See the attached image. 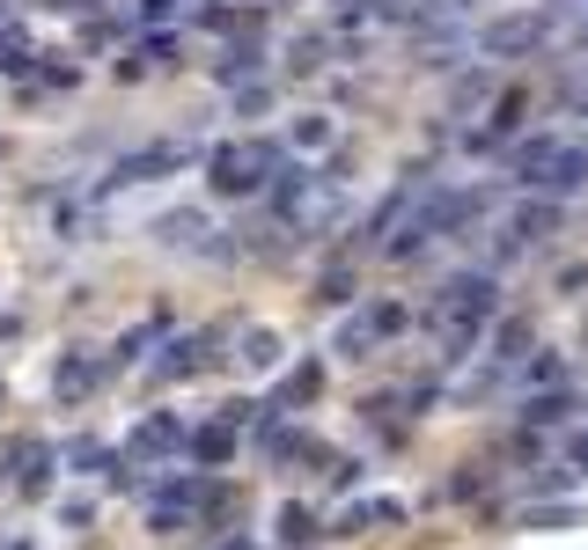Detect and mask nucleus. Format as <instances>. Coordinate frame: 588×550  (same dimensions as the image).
<instances>
[{"mask_svg":"<svg viewBox=\"0 0 588 550\" xmlns=\"http://www.w3.org/2000/svg\"><path fill=\"white\" fill-rule=\"evenodd\" d=\"M493 316H500V279L493 272H449L434 294V323H441V345H449V359L471 353V337L486 331Z\"/></svg>","mask_w":588,"mask_h":550,"instance_id":"f257e3e1","label":"nucleus"},{"mask_svg":"<svg viewBox=\"0 0 588 550\" xmlns=\"http://www.w3.org/2000/svg\"><path fill=\"white\" fill-rule=\"evenodd\" d=\"M170 455H192V426L177 411H147L125 440V462H170Z\"/></svg>","mask_w":588,"mask_h":550,"instance_id":"f03ea898","label":"nucleus"},{"mask_svg":"<svg viewBox=\"0 0 588 550\" xmlns=\"http://www.w3.org/2000/svg\"><path fill=\"white\" fill-rule=\"evenodd\" d=\"M206 184H214L220 198H250V192H272V176L258 162H250V140H220L214 162H206Z\"/></svg>","mask_w":588,"mask_h":550,"instance_id":"7ed1b4c3","label":"nucleus"},{"mask_svg":"<svg viewBox=\"0 0 588 550\" xmlns=\"http://www.w3.org/2000/svg\"><path fill=\"white\" fill-rule=\"evenodd\" d=\"M192 162V154H184V147H140V154H118V162H111V176H103V198L111 192H125V184H162V176H177V169Z\"/></svg>","mask_w":588,"mask_h":550,"instance_id":"20e7f679","label":"nucleus"},{"mask_svg":"<svg viewBox=\"0 0 588 550\" xmlns=\"http://www.w3.org/2000/svg\"><path fill=\"white\" fill-rule=\"evenodd\" d=\"M544 30H552V15L544 8H530V15H500V23H486V59H514V51H538L544 45Z\"/></svg>","mask_w":588,"mask_h":550,"instance_id":"39448f33","label":"nucleus"},{"mask_svg":"<svg viewBox=\"0 0 588 550\" xmlns=\"http://www.w3.org/2000/svg\"><path fill=\"white\" fill-rule=\"evenodd\" d=\"M559 220H566V198H522L508 214V257L514 250H530V242H544V236H559Z\"/></svg>","mask_w":588,"mask_h":550,"instance_id":"423d86ee","label":"nucleus"},{"mask_svg":"<svg viewBox=\"0 0 588 550\" xmlns=\"http://www.w3.org/2000/svg\"><path fill=\"white\" fill-rule=\"evenodd\" d=\"M155 242H170V250H206V257H228L214 242V220L199 214V206H177V214L155 220Z\"/></svg>","mask_w":588,"mask_h":550,"instance_id":"0eeeda50","label":"nucleus"},{"mask_svg":"<svg viewBox=\"0 0 588 550\" xmlns=\"http://www.w3.org/2000/svg\"><path fill=\"white\" fill-rule=\"evenodd\" d=\"M206 345H214V331H177L170 345H162V359H147V375H155V382H184V375L206 367Z\"/></svg>","mask_w":588,"mask_h":550,"instance_id":"6e6552de","label":"nucleus"},{"mask_svg":"<svg viewBox=\"0 0 588 550\" xmlns=\"http://www.w3.org/2000/svg\"><path fill=\"white\" fill-rule=\"evenodd\" d=\"M97 382H103V359L81 353V345L52 367V397H59V404H89V397H97Z\"/></svg>","mask_w":588,"mask_h":550,"instance_id":"1a4fd4ad","label":"nucleus"},{"mask_svg":"<svg viewBox=\"0 0 588 550\" xmlns=\"http://www.w3.org/2000/svg\"><path fill=\"white\" fill-rule=\"evenodd\" d=\"M530 192H544V198H574V192H588V147H566L559 140V154L538 169V184Z\"/></svg>","mask_w":588,"mask_h":550,"instance_id":"9d476101","label":"nucleus"},{"mask_svg":"<svg viewBox=\"0 0 588 550\" xmlns=\"http://www.w3.org/2000/svg\"><path fill=\"white\" fill-rule=\"evenodd\" d=\"M552 154H559V133H530V140H514V147H508V176L522 184V192H530V184H538V169L552 162Z\"/></svg>","mask_w":588,"mask_h":550,"instance_id":"9b49d317","label":"nucleus"},{"mask_svg":"<svg viewBox=\"0 0 588 550\" xmlns=\"http://www.w3.org/2000/svg\"><path fill=\"white\" fill-rule=\"evenodd\" d=\"M317 389H324V359H302L287 382H280V397H265V411L272 419H287L294 404H317Z\"/></svg>","mask_w":588,"mask_h":550,"instance_id":"f8f14e48","label":"nucleus"},{"mask_svg":"<svg viewBox=\"0 0 588 550\" xmlns=\"http://www.w3.org/2000/svg\"><path fill=\"white\" fill-rule=\"evenodd\" d=\"M8 462H15V492H30V500H37V492L52 484V462H59V455H52V440H23Z\"/></svg>","mask_w":588,"mask_h":550,"instance_id":"ddd939ff","label":"nucleus"},{"mask_svg":"<svg viewBox=\"0 0 588 550\" xmlns=\"http://www.w3.org/2000/svg\"><path fill=\"white\" fill-rule=\"evenodd\" d=\"M192 462H199V470L236 462V426H228V419H214V426H192Z\"/></svg>","mask_w":588,"mask_h":550,"instance_id":"4468645a","label":"nucleus"},{"mask_svg":"<svg viewBox=\"0 0 588 550\" xmlns=\"http://www.w3.org/2000/svg\"><path fill=\"white\" fill-rule=\"evenodd\" d=\"M530 316H493V367H514V359H530Z\"/></svg>","mask_w":588,"mask_h":550,"instance_id":"2eb2a0df","label":"nucleus"},{"mask_svg":"<svg viewBox=\"0 0 588 550\" xmlns=\"http://www.w3.org/2000/svg\"><path fill=\"white\" fill-rule=\"evenodd\" d=\"M405 214H412V184H397V192L361 220V242H368V250H383V236H397V220H405Z\"/></svg>","mask_w":588,"mask_h":550,"instance_id":"dca6fc26","label":"nucleus"},{"mask_svg":"<svg viewBox=\"0 0 588 550\" xmlns=\"http://www.w3.org/2000/svg\"><path fill=\"white\" fill-rule=\"evenodd\" d=\"M514 125H522V89H508V96L493 103V125H486V133H471V147H478V154H493V147H508Z\"/></svg>","mask_w":588,"mask_h":550,"instance_id":"f3484780","label":"nucleus"},{"mask_svg":"<svg viewBox=\"0 0 588 550\" xmlns=\"http://www.w3.org/2000/svg\"><path fill=\"white\" fill-rule=\"evenodd\" d=\"M566 411H581L574 389H538V397L522 404V426H566Z\"/></svg>","mask_w":588,"mask_h":550,"instance_id":"a211bd4d","label":"nucleus"},{"mask_svg":"<svg viewBox=\"0 0 588 550\" xmlns=\"http://www.w3.org/2000/svg\"><path fill=\"white\" fill-rule=\"evenodd\" d=\"M162 331H170V316H147V323H133V331H125L118 345H111V367H140V359H147V345H155Z\"/></svg>","mask_w":588,"mask_h":550,"instance_id":"6ab92c4d","label":"nucleus"},{"mask_svg":"<svg viewBox=\"0 0 588 550\" xmlns=\"http://www.w3.org/2000/svg\"><path fill=\"white\" fill-rule=\"evenodd\" d=\"M405 522V500H361L346 514V536H368V528H397Z\"/></svg>","mask_w":588,"mask_h":550,"instance_id":"aec40b11","label":"nucleus"},{"mask_svg":"<svg viewBox=\"0 0 588 550\" xmlns=\"http://www.w3.org/2000/svg\"><path fill=\"white\" fill-rule=\"evenodd\" d=\"M361 323H368V331H375V345H391V337L405 331L412 316H405V301H368V309H361Z\"/></svg>","mask_w":588,"mask_h":550,"instance_id":"412c9836","label":"nucleus"},{"mask_svg":"<svg viewBox=\"0 0 588 550\" xmlns=\"http://www.w3.org/2000/svg\"><path fill=\"white\" fill-rule=\"evenodd\" d=\"M0 73H37V45H30V30H0Z\"/></svg>","mask_w":588,"mask_h":550,"instance_id":"4be33fe9","label":"nucleus"},{"mask_svg":"<svg viewBox=\"0 0 588 550\" xmlns=\"http://www.w3.org/2000/svg\"><path fill=\"white\" fill-rule=\"evenodd\" d=\"M236 359H244L250 375H265V367H280V337H272V331H244V345H236Z\"/></svg>","mask_w":588,"mask_h":550,"instance_id":"5701e85b","label":"nucleus"},{"mask_svg":"<svg viewBox=\"0 0 588 550\" xmlns=\"http://www.w3.org/2000/svg\"><path fill=\"white\" fill-rule=\"evenodd\" d=\"M309 536H317V514H309L302 500H287L280 506V543H309Z\"/></svg>","mask_w":588,"mask_h":550,"instance_id":"b1692460","label":"nucleus"},{"mask_svg":"<svg viewBox=\"0 0 588 550\" xmlns=\"http://www.w3.org/2000/svg\"><path fill=\"white\" fill-rule=\"evenodd\" d=\"M317 301H324V309H346V301H353V264H331V272H324Z\"/></svg>","mask_w":588,"mask_h":550,"instance_id":"393cba45","label":"nucleus"},{"mask_svg":"<svg viewBox=\"0 0 588 550\" xmlns=\"http://www.w3.org/2000/svg\"><path fill=\"white\" fill-rule=\"evenodd\" d=\"M368 353H375V331H368L361 316H346L339 323V359H368Z\"/></svg>","mask_w":588,"mask_h":550,"instance_id":"a878e982","label":"nucleus"},{"mask_svg":"<svg viewBox=\"0 0 588 550\" xmlns=\"http://www.w3.org/2000/svg\"><path fill=\"white\" fill-rule=\"evenodd\" d=\"M258 59H265V51H258V45H228V51H220V81H244V73H258Z\"/></svg>","mask_w":588,"mask_h":550,"instance_id":"bb28decb","label":"nucleus"},{"mask_svg":"<svg viewBox=\"0 0 588 550\" xmlns=\"http://www.w3.org/2000/svg\"><path fill=\"white\" fill-rule=\"evenodd\" d=\"M67 462H74V470H111L118 455L103 448V440H89V433H81V440H74V448H67Z\"/></svg>","mask_w":588,"mask_h":550,"instance_id":"cd10ccee","label":"nucleus"},{"mask_svg":"<svg viewBox=\"0 0 588 550\" xmlns=\"http://www.w3.org/2000/svg\"><path fill=\"white\" fill-rule=\"evenodd\" d=\"M294 147H309V154H317V147H331V118H324V111L294 118Z\"/></svg>","mask_w":588,"mask_h":550,"instance_id":"c85d7f7f","label":"nucleus"},{"mask_svg":"<svg viewBox=\"0 0 588 550\" xmlns=\"http://www.w3.org/2000/svg\"><path fill=\"white\" fill-rule=\"evenodd\" d=\"M522 375H530L538 389H552V382L566 375V359H559V353H538V359H522Z\"/></svg>","mask_w":588,"mask_h":550,"instance_id":"c756f323","label":"nucleus"},{"mask_svg":"<svg viewBox=\"0 0 588 550\" xmlns=\"http://www.w3.org/2000/svg\"><path fill=\"white\" fill-rule=\"evenodd\" d=\"M177 15V0H140V8H133V30H155V23H170Z\"/></svg>","mask_w":588,"mask_h":550,"instance_id":"7c9ffc66","label":"nucleus"},{"mask_svg":"<svg viewBox=\"0 0 588 550\" xmlns=\"http://www.w3.org/2000/svg\"><path fill=\"white\" fill-rule=\"evenodd\" d=\"M324 67V37H294V73H317Z\"/></svg>","mask_w":588,"mask_h":550,"instance_id":"2f4dec72","label":"nucleus"},{"mask_svg":"<svg viewBox=\"0 0 588 550\" xmlns=\"http://www.w3.org/2000/svg\"><path fill=\"white\" fill-rule=\"evenodd\" d=\"M339 23H375V0H331Z\"/></svg>","mask_w":588,"mask_h":550,"instance_id":"473e14b6","label":"nucleus"},{"mask_svg":"<svg viewBox=\"0 0 588 550\" xmlns=\"http://www.w3.org/2000/svg\"><path fill=\"white\" fill-rule=\"evenodd\" d=\"M59 522H67V528H89V522H97V506H89V500H67V506H59Z\"/></svg>","mask_w":588,"mask_h":550,"instance_id":"72a5a7b5","label":"nucleus"},{"mask_svg":"<svg viewBox=\"0 0 588 550\" xmlns=\"http://www.w3.org/2000/svg\"><path fill=\"white\" fill-rule=\"evenodd\" d=\"M228 23H236V15H228L220 0H206V8H199V30H228Z\"/></svg>","mask_w":588,"mask_h":550,"instance_id":"f704fd0d","label":"nucleus"},{"mask_svg":"<svg viewBox=\"0 0 588 550\" xmlns=\"http://www.w3.org/2000/svg\"><path fill=\"white\" fill-rule=\"evenodd\" d=\"M566 462H574V470L588 478V433H574V440H566Z\"/></svg>","mask_w":588,"mask_h":550,"instance_id":"c9c22d12","label":"nucleus"},{"mask_svg":"<svg viewBox=\"0 0 588 550\" xmlns=\"http://www.w3.org/2000/svg\"><path fill=\"white\" fill-rule=\"evenodd\" d=\"M214 550H258V543H250V536H228V543H214Z\"/></svg>","mask_w":588,"mask_h":550,"instance_id":"e433bc0d","label":"nucleus"},{"mask_svg":"<svg viewBox=\"0 0 588 550\" xmlns=\"http://www.w3.org/2000/svg\"><path fill=\"white\" fill-rule=\"evenodd\" d=\"M581 411H588V404H581Z\"/></svg>","mask_w":588,"mask_h":550,"instance_id":"4c0bfd02","label":"nucleus"}]
</instances>
